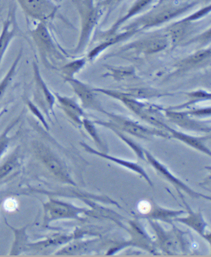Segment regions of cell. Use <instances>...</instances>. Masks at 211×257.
<instances>
[{"label": "cell", "instance_id": "30bf717a", "mask_svg": "<svg viewBox=\"0 0 211 257\" xmlns=\"http://www.w3.org/2000/svg\"><path fill=\"white\" fill-rule=\"evenodd\" d=\"M0 2H1V0H0Z\"/></svg>", "mask_w": 211, "mask_h": 257}, {"label": "cell", "instance_id": "ba28073f", "mask_svg": "<svg viewBox=\"0 0 211 257\" xmlns=\"http://www.w3.org/2000/svg\"><path fill=\"white\" fill-rule=\"evenodd\" d=\"M125 127H126L128 131L131 132V133H133L135 135L144 136L147 133L145 129L142 128L140 126H136V125L133 124V123H129V122H127L126 124H125Z\"/></svg>", "mask_w": 211, "mask_h": 257}, {"label": "cell", "instance_id": "9c48e42d", "mask_svg": "<svg viewBox=\"0 0 211 257\" xmlns=\"http://www.w3.org/2000/svg\"><path fill=\"white\" fill-rule=\"evenodd\" d=\"M137 208H138V211L141 213L147 214L151 211L152 206H151L150 203H148V201H142L137 205Z\"/></svg>", "mask_w": 211, "mask_h": 257}, {"label": "cell", "instance_id": "7a4b0ae2", "mask_svg": "<svg viewBox=\"0 0 211 257\" xmlns=\"http://www.w3.org/2000/svg\"><path fill=\"white\" fill-rule=\"evenodd\" d=\"M27 15L39 20L48 18L52 10L48 0H16Z\"/></svg>", "mask_w": 211, "mask_h": 257}, {"label": "cell", "instance_id": "8992f818", "mask_svg": "<svg viewBox=\"0 0 211 257\" xmlns=\"http://www.w3.org/2000/svg\"><path fill=\"white\" fill-rule=\"evenodd\" d=\"M43 157L44 158L46 164H48L50 169H52V170L56 172V173H60V172H61V166H60V164L57 163V161H56L51 155H44Z\"/></svg>", "mask_w": 211, "mask_h": 257}, {"label": "cell", "instance_id": "6da1fadb", "mask_svg": "<svg viewBox=\"0 0 211 257\" xmlns=\"http://www.w3.org/2000/svg\"><path fill=\"white\" fill-rule=\"evenodd\" d=\"M18 35V27L16 20V10L11 8L9 9L6 19L3 23L2 31L0 32V66L9 45Z\"/></svg>", "mask_w": 211, "mask_h": 257}, {"label": "cell", "instance_id": "5b68a950", "mask_svg": "<svg viewBox=\"0 0 211 257\" xmlns=\"http://www.w3.org/2000/svg\"><path fill=\"white\" fill-rule=\"evenodd\" d=\"M15 158L12 156L6 163L0 167V179L4 178L7 175H9L13 171V168H15Z\"/></svg>", "mask_w": 211, "mask_h": 257}, {"label": "cell", "instance_id": "3957f363", "mask_svg": "<svg viewBox=\"0 0 211 257\" xmlns=\"http://www.w3.org/2000/svg\"><path fill=\"white\" fill-rule=\"evenodd\" d=\"M22 56V50H20L18 57H16V59L13 61L11 67L9 69V71L7 72V74H5V78L0 82V100H1V99L3 98V96L5 95L7 87H9V83L11 82L13 75L15 74L16 69L18 67V65L19 64L20 61H21Z\"/></svg>", "mask_w": 211, "mask_h": 257}, {"label": "cell", "instance_id": "52a82bcc", "mask_svg": "<svg viewBox=\"0 0 211 257\" xmlns=\"http://www.w3.org/2000/svg\"><path fill=\"white\" fill-rule=\"evenodd\" d=\"M166 43L163 40H156L149 44L148 46V52L153 53V52H158V51L163 49L166 47Z\"/></svg>", "mask_w": 211, "mask_h": 257}, {"label": "cell", "instance_id": "277c9868", "mask_svg": "<svg viewBox=\"0 0 211 257\" xmlns=\"http://www.w3.org/2000/svg\"><path fill=\"white\" fill-rule=\"evenodd\" d=\"M13 126H14V123L9 125V127H7L6 130L0 135V157H1V155L4 154L7 147L9 146V142H10L9 133L10 130L13 128Z\"/></svg>", "mask_w": 211, "mask_h": 257}]
</instances>
